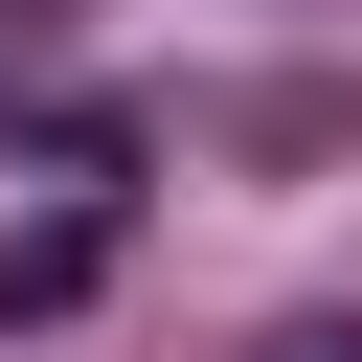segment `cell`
I'll return each mask as SVG.
<instances>
[{
    "mask_svg": "<svg viewBox=\"0 0 362 362\" xmlns=\"http://www.w3.org/2000/svg\"><path fill=\"white\" fill-rule=\"evenodd\" d=\"M272 362H362V339H272Z\"/></svg>",
    "mask_w": 362,
    "mask_h": 362,
    "instance_id": "obj_1",
    "label": "cell"
}]
</instances>
